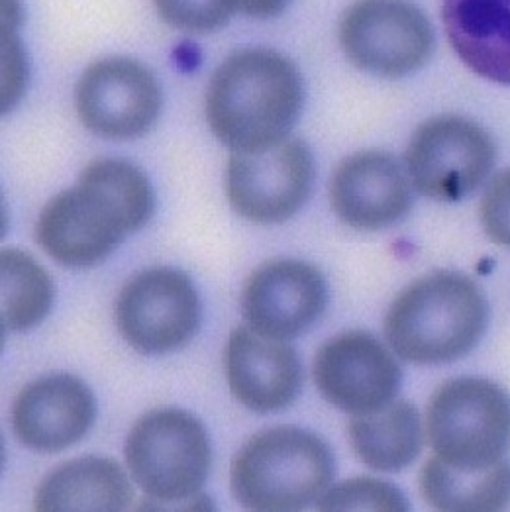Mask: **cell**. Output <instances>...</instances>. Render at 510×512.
<instances>
[{"instance_id":"277c9868","label":"cell","mask_w":510,"mask_h":512,"mask_svg":"<svg viewBox=\"0 0 510 512\" xmlns=\"http://www.w3.org/2000/svg\"><path fill=\"white\" fill-rule=\"evenodd\" d=\"M334 471V456L322 438L279 426L255 434L240 448L230 487L250 511H301L330 489Z\"/></svg>"},{"instance_id":"5bb4252c","label":"cell","mask_w":510,"mask_h":512,"mask_svg":"<svg viewBox=\"0 0 510 512\" xmlns=\"http://www.w3.org/2000/svg\"><path fill=\"white\" fill-rule=\"evenodd\" d=\"M410 179L393 155L359 152L346 157L330 181V203L357 230H381L401 220L412 205Z\"/></svg>"},{"instance_id":"9a60e30c","label":"cell","mask_w":510,"mask_h":512,"mask_svg":"<svg viewBox=\"0 0 510 512\" xmlns=\"http://www.w3.org/2000/svg\"><path fill=\"white\" fill-rule=\"evenodd\" d=\"M95 414V397L81 379L50 375L20 391L12 407V428L24 446L53 454L77 444Z\"/></svg>"},{"instance_id":"8992f818","label":"cell","mask_w":510,"mask_h":512,"mask_svg":"<svg viewBox=\"0 0 510 512\" xmlns=\"http://www.w3.org/2000/svg\"><path fill=\"white\" fill-rule=\"evenodd\" d=\"M124 454L136 485L159 503L193 501L212 461L203 424L179 409L142 416L128 434Z\"/></svg>"},{"instance_id":"ac0fdd59","label":"cell","mask_w":510,"mask_h":512,"mask_svg":"<svg viewBox=\"0 0 510 512\" xmlns=\"http://www.w3.org/2000/svg\"><path fill=\"white\" fill-rule=\"evenodd\" d=\"M130 501L126 473L106 458L67 461L53 469L36 491V509L44 512H118Z\"/></svg>"},{"instance_id":"8fae6325","label":"cell","mask_w":510,"mask_h":512,"mask_svg":"<svg viewBox=\"0 0 510 512\" xmlns=\"http://www.w3.org/2000/svg\"><path fill=\"white\" fill-rule=\"evenodd\" d=\"M75 106L91 132L108 140H132L146 134L157 120L161 91L142 63L110 57L81 75Z\"/></svg>"},{"instance_id":"52a82bcc","label":"cell","mask_w":510,"mask_h":512,"mask_svg":"<svg viewBox=\"0 0 510 512\" xmlns=\"http://www.w3.org/2000/svg\"><path fill=\"white\" fill-rule=\"evenodd\" d=\"M495 159V142L479 124L436 116L420 124L408 142V179L432 201L458 203L485 183Z\"/></svg>"},{"instance_id":"484cf974","label":"cell","mask_w":510,"mask_h":512,"mask_svg":"<svg viewBox=\"0 0 510 512\" xmlns=\"http://www.w3.org/2000/svg\"><path fill=\"white\" fill-rule=\"evenodd\" d=\"M289 0H238V10L252 18H271L285 10Z\"/></svg>"},{"instance_id":"d4e9b609","label":"cell","mask_w":510,"mask_h":512,"mask_svg":"<svg viewBox=\"0 0 510 512\" xmlns=\"http://www.w3.org/2000/svg\"><path fill=\"white\" fill-rule=\"evenodd\" d=\"M481 222L487 236L510 248V169L499 173L481 201Z\"/></svg>"},{"instance_id":"7c38bea8","label":"cell","mask_w":510,"mask_h":512,"mask_svg":"<svg viewBox=\"0 0 510 512\" xmlns=\"http://www.w3.org/2000/svg\"><path fill=\"white\" fill-rule=\"evenodd\" d=\"M312 375L322 397L350 414L381 409L401 387L393 354L367 332H344L328 340L314 358Z\"/></svg>"},{"instance_id":"d6986e66","label":"cell","mask_w":510,"mask_h":512,"mask_svg":"<svg viewBox=\"0 0 510 512\" xmlns=\"http://www.w3.org/2000/svg\"><path fill=\"white\" fill-rule=\"evenodd\" d=\"M420 491L438 511H503L510 503V463L456 467L432 456L420 471Z\"/></svg>"},{"instance_id":"44dd1931","label":"cell","mask_w":510,"mask_h":512,"mask_svg":"<svg viewBox=\"0 0 510 512\" xmlns=\"http://www.w3.org/2000/svg\"><path fill=\"white\" fill-rule=\"evenodd\" d=\"M0 322L4 332H22L50 312L55 289L50 275L26 254L4 250L0 254Z\"/></svg>"},{"instance_id":"2e32d148","label":"cell","mask_w":510,"mask_h":512,"mask_svg":"<svg viewBox=\"0 0 510 512\" xmlns=\"http://www.w3.org/2000/svg\"><path fill=\"white\" fill-rule=\"evenodd\" d=\"M226 379L232 395L254 412L287 409L303 385V365L283 340L236 328L226 346Z\"/></svg>"},{"instance_id":"cb8c5ba5","label":"cell","mask_w":510,"mask_h":512,"mask_svg":"<svg viewBox=\"0 0 510 512\" xmlns=\"http://www.w3.org/2000/svg\"><path fill=\"white\" fill-rule=\"evenodd\" d=\"M16 0H2V108L8 110L20 99L26 85V55L16 36L20 20Z\"/></svg>"},{"instance_id":"7a4b0ae2","label":"cell","mask_w":510,"mask_h":512,"mask_svg":"<svg viewBox=\"0 0 510 512\" xmlns=\"http://www.w3.org/2000/svg\"><path fill=\"white\" fill-rule=\"evenodd\" d=\"M303 103L295 63L267 48H248L226 57L210 77L206 120L232 152H257L289 136Z\"/></svg>"},{"instance_id":"e0dca14e","label":"cell","mask_w":510,"mask_h":512,"mask_svg":"<svg viewBox=\"0 0 510 512\" xmlns=\"http://www.w3.org/2000/svg\"><path fill=\"white\" fill-rule=\"evenodd\" d=\"M444 26L473 73L510 85V0H444Z\"/></svg>"},{"instance_id":"5b68a950","label":"cell","mask_w":510,"mask_h":512,"mask_svg":"<svg viewBox=\"0 0 510 512\" xmlns=\"http://www.w3.org/2000/svg\"><path fill=\"white\" fill-rule=\"evenodd\" d=\"M434 456L456 467H491L510 448V397L497 383L459 377L444 383L426 412Z\"/></svg>"},{"instance_id":"ffe728a7","label":"cell","mask_w":510,"mask_h":512,"mask_svg":"<svg viewBox=\"0 0 510 512\" xmlns=\"http://www.w3.org/2000/svg\"><path fill=\"white\" fill-rule=\"evenodd\" d=\"M348 432L357 458L375 471L405 469L422 446L420 418L408 401L354 414Z\"/></svg>"},{"instance_id":"9c48e42d","label":"cell","mask_w":510,"mask_h":512,"mask_svg":"<svg viewBox=\"0 0 510 512\" xmlns=\"http://www.w3.org/2000/svg\"><path fill=\"white\" fill-rule=\"evenodd\" d=\"M340 44L359 69L401 77L428 61L434 32L426 14L408 0H357L342 16Z\"/></svg>"},{"instance_id":"7402d4cb","label":"cell","mask_w":510,"mask_h":512,"mask_svg":"<svg viewBox=\"0 0 510 512\" xmlns=\"http://www.w3.org/2000/svg\"><path fill=\"white\" fill-rule=\"evenodd\" d=\"M318 509L326 512L408 511L405 495L391 483L356 477L330 487L318 501Z\"/></svg>"},{"instance_id":"6da1fadb","label":"cell","mask_w":510,"mask_h":512,"mask_svg":"<svg viewBox=\"0 0 510 512\" xmlns=\"http://www.w3.org/2000/svg\"><path fill=\"white\" fill-rule=\"evenodd\" d=\"M153 193L148 177L122 159L89 163L77 187L44 206L36 238L44 252L69 267L102 261L130 232L152 218Z\"/></svg>"},{"instance_id":"4fadbf2b","label":"cell","mask_w":510,"mask_h":512,"mask_svg":"<svg viewBox=\"0 0 510 512\" xmlns=\"http://www.w3.org/2000/svg\"><path fill=\"white\" fill-rule=\"evenodd\" d=\"M326 301V281L316 267L281 259L254 271L242 295V310L252 330L287 340L308 330L324 312Z\"/></svg>"},{"instance_id":"30bf717a","label":"cell","mask_w":510,"mask_h":512,"mask_svg":"<svg viewBox=\"0 0 510 512\" xmlns=\"http://www.w3.org/2000/svg\"><path fill=\"white\" fill-rule=\"evenodd\" d=\"M314 179L310 150L301 140H285L257 152H232L226 195L234 210L259 224L291 218L305 205Z\"/></svg>"},{"instance_id":"603a6c76","label":"cell","mask_w":510,"mask_h":512,"mask_svg":"<svg viewBox=\"0 0 510 512\" xmlns=\"http://www.w3.org/2000/svg\"><path fill=\"white\" fill-rule=\"evenodd\" d=\"M155 6L159 16L173 28L206 34L230 20L238 0H155Z\"/></svg>"},{"instance_id":"ba28073f","label":"cell","mask_w":510,"mask_h":512,"mask_svg":"<svg viewBox=\"0 0 510 512\" xmlns=\"http://www.w3.org/2000/svg\"><path fill=\"white\" fill-rule=\"evenodd\" d=\"M116 324L124 340L142 354L183 348L201 324V301L191 279L169 267L134 275L116 299Z\"/></svg>"},{"instance_id":"3957f363","label":"cell","mask_w":510,"mask_h":512,"mask_svg":"<svg viewBox=\"0 0 510 512\" xmlns=\"http://www.w3.org/2000/svg\"><path fill=\"white\" fill-rule=\"evenodd\" d=\"M489 307L473 279L438 271L410 283L385 314V336L399 358L440 365L469 354L483 338Z\"/></svg>"}]
</instances>
